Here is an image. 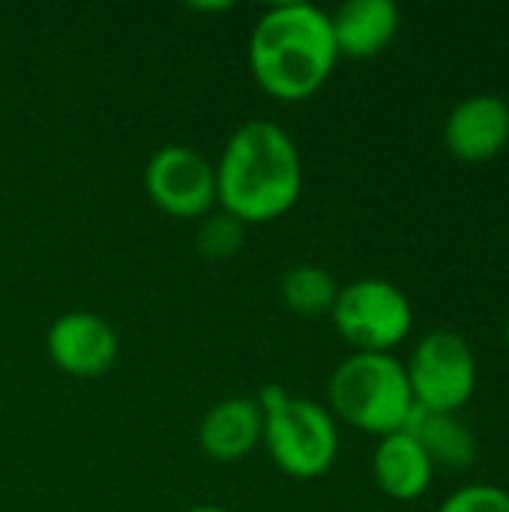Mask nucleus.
<instances>
[{"mask_svg":"<svg viewBox=\"0 0 509 512\" xmlns=\"http://www.w3.org/2000/svg\"><path fill=\"white\" fill-rule=\"evenodd\" d=\"M303 192V159L294 138L270 123L249 120L225 144L216 165V204L243 225L282 219Z\"/></svg>","mask_w":509,"mask_h":512,"instance_id":"nucleus-1","label":"nucleus"},{"mask_svg":"<svg viewBox=\"0 0 509 512\" xmlns=\"http://www.w3.org/2000/svg\"><path fill=\"white\" fill-rule=\"evenodd\" d=\"M339 60L330 15L309 3L267 9L249 36V69L258 87L279 102L312 99Z\"/></svg>","mask_w":509,"mask_h":512,"instance_id":"nucleus-2","label":"nucleus"},{"mask_svg":"<svg viewBox=\"0 0 509 512\" xmlns=\"http://www.w3.org/2000/svg\"><path fill=\"white\" fill-rule=\"evenodd\" d=\"M330 414L357 432L384 438L402 432L414 414L405 363L393 354H351L327 384Z\"/></svg>","mask_w":509,"mask_h":512,"instance_id":"nucleus-3","label":"nucleus"},{"mask_svg":"<svg viewBox=\"0 0 509 512\" xmlns=\"http://www.w3.org/2000/svg\"><path fill=\"white\" fill-rule=\"evenodd\" d=\"M264 414V435L270 459L291 480L324 477L339 456L336 417L303 396H291L282 384H267L258 393Z\"/></svg>","mask_w":509,"mask_h":512,"instance_id":"nucleus-4","label":"nucleus"},{"mask_svg":"<svg viewBox=\"0 0 509 512\" xmlns=\"http://www.w3.org/2000/svg\"><path fill=\"white\" fill-rule=\"evenodd\" d=\"M330 318L357 354H393L414 327V309L405 291L375 276L339 288Z\"/></svg>","mask_w":509,"mask_h":512,"instance_id":"nucleus-5","label":"nucleus"},{"mask_svg":"<svg viewBox=\"0 0 509 512\" xmlns=\"http://www.w3.org/2000/svg\"><path fill=\"white\" fill-rule=\"evenodd\" d=\"M414 405L435 414H459L477 390V357L453 330L426 333L405 363Z\"/></svg>","mask_w":509,"mask_h":512,"instance_id":"nucleus-6","label":"nucleus"},{"mask_svg":"<svg viewBox=\"0 0 509 512\" xmlns=\"http://www.w3.org/2000/svg\"><path fill=\"white\" fill-rule=\"evenodd\" d=\"M147 198L174 219H204L216 207V165L198 150L168 144L144 168Z\"/></svg>","mask_w":509,"mask_h":512,"instance_id":"nucleus-7","label":"nucleus"},{"mask_svg":"<svg viewBox=\"0 0 509 512\" xmlns=\"http://www.w3.org/2000/svg\"><path fill=\"white\" fill-rule=\"evenodd\" d=\"M45 348L60 372L72 378H99L117 363L120 339L99 315L66 312L48 327Z\"/></svg>","mask_w":509,"mask_h":512,"instance_id":"nucleus-8","label":"nucleus"},{"mask_svg":"<svg viewBox=\"0 0 509 512\" xmlns=\"http://www.w3.org/2000/svg\"><path fill=\"white\" fill-rule=\"evenodd\" d=\"M444 144L459 162H489L509 144V102L501 96H471L444 123Z\"/></svg>","mask_w":509,"mask_h":512,"instance_id":"nucleus-9","label":"nucleus"},{"mask_svg":"<svg viewBox=\"0 0 509 512\" xmlns=\"http://www.w3.org/2000/svg\"><path fill=\"white\" fill-rule=\"evenodd\" d=\"M399 9L390 0H348L330 15L339 57L369 60L387 51L399 33Z\"/></svg>","mask_w":509,"mask_h":512,"instance_id":"nucleus-10","label":"nucleus"},{"mask_svg":"<svg viewBox=\"0 0 509 512\" xmlns=\"http://www.w3.org/2000/svg\"><path fill=\"white\" fill-rule=\"evenodd\" d=\"M261 435L264 414L258 399L231 396L207 411V417L201 420L198 441L213 462H240L261 444Z\"/></svg>","mask_w":509,"mask_h":512,"instance_id":"nucleus-11","label":"nucleus"},{"mask_svg":"<svg viewBox=\"0 0 509 512\" xmlns=\"http://www.w3.org/2000/svg\"><path fill=\"white\" fill-rule=\"evenodd\" d=\"M372 474L378 489L393 501H417L435 480V465L426 450L402 429L378 438Z\"/></svg>","mask_w":509,"mask_h":512,"instance_id":"nucleus-12","label":"nucleus"},{"mask_svg":"<svg viewBox=\"0 0 509 512\" xmlns=\"http://www.w3.org/2000/svg\"><path fill=\"white\" fill-rule=\"evenodd\" d=\"M405 432L426 450L435 468L441 465V468L465 471L477 459V441L456 414H435V411L414 408Z\"/></svg>","mask_w":509,"mask_h":512,"instance_id":"nucleus-13","label":"nucleus"},{"mask_svg":"<svg viewBox=\"0 0 509 512\" xmlns=\"http://www.w3.org/2000/svg\"><path fill=\"white\" fill-rule=\"evenodd\" d=\"M279 294L282 303L303 318H321L330 315L339 297V285L336 279L315 264H300L294 270H288L279 282Z\"/></svg>","mask_w":509,"mask_h":512,"instance_id":"nucleus-14","label":"nucleus"},{"mask_svg":"<svg viewBox=\"0 0 509 512\" xmlns=\"http://www.w3.org/2000/svg\"><path fill=\"white\" fill-rule=\"evenodd\" d=\"M246 240V225L237 222L228 213H210L204 216L201 228H198V252L207 261H228L243 249Z\"/></svg>","mask_w":509,"mask_h":512,"instance_id":"nucleus-15","label":"nucleus"},{"mask_svg":"<svg viewBox=\"0 0 509 512\" xmlns=\"http://www.w3.org/2000/svg\"><path fill=\"white\" fill-rule=\"evenodd\" d=\"M438 512H509V492L486 483L462 486L438 507Z\"/></svg>","mask_w":509,"mask_h":512,"instance_id":"nucleus-16","label":"nucleus"},{"mask_svg":"<svg viewBox=\"0 0 509 512\" xmlns=\"http://www.w3.org/2000/svg\"><path fill=\"white\" fill-rule=\"evenodd\" d=\"M186 512H225V510H219V507H192V510H186Z\"/></svg>","mask_w":509,"mask_h":512,"instance_id":"nucleus-17","label":"nucleus"},{"mask_svg":"<svg viewBox=\"0 0 509 512\" xmlns=\"http://www.w3.org/2000/svg\"><path fill=\"white\" fill-rule=\"evenodd\" d=\"M504 339H507V348H509V321H507V330H504Z\"/></svg>","mask_w":509,"mask_h":512,"instance_id":"nucleus-18","label":"nucleus"}]
</instances>
